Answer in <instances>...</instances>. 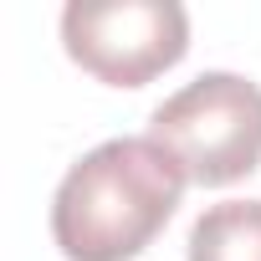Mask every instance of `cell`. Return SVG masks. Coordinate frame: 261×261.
Returning a JSON list of instances; mask_svg holds the SVG:
<instances>
[{
  "instance_id": "2",
  "label": "cell",
  "mask_w": 261,
  "mask_h": 261,
  "mask_svg": "<svg viewBox=\"0 0 261 261\" xmlns=\"http://www.w3.org/2000/svg\"><path fill=\"white\" fill-rule=\"evenodd\" d=\"M149 139L190 185H236L261 169V87L241 72H200L149 113Z\"/></svg>"
},
{
  "instance_id": "3",
  "label": "cell",
  "mask_w": 261,
  "mask_h": 261,
  "mask_svg": "<svg viewBox=\"0 0 261 261\" xmlns=\"http://www.w3.org/2000/svg\"><path fill=\"white\" fill-rule=\"evenodd\" d=\"M62 46L108 87H144L190 51V16L179 0H72Z\"/></svg>"
},
{
  "instance_id": "4",
  "label": "cell",
  "mask_w": 261,
  "mask_h": 261,
  "mask_svg": "<svg viewBox=\"0 0 261 261\" xmlns=\"http://www.w3.org/2000/svg\"><path fill=\"white\" fill-rule=\"evenodd\" d=\"M185 261H261V200H220L190 225Z\"/></svg>"
},
{
  "instance_id": "1",
  "label": "cell",
  "mask_w": 261,
  "mask_h": 261,
  "mask_svg": "<svg viewBox=\"0 0 261 261\" xmlns=\"http://www.w3.org/2000/svg\"><path fill=\"white\" fill-rule=\"evenodd\" d=\"M185 169L144 139H108L82 154L51 195V241L67 261H134L179 210Z\"/></svg>"
}]
</instances>
